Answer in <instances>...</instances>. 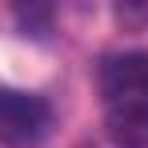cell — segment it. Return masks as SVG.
<instances>
[{
	"label": "cell",
	"mask_w": 148,
	"mask_h": 148,
	"mask_svg": "<svg viewBox=\"0 0 148 148\" xmlns=\"http://www.w3.org/2000/svg\"><path fill=\"white\" fill-rule=\"evenodd\" d=\"M52 124V108L36 92L0 88V144L4 148H32L44 140Z\"/></svg>",
	"instance_id": "1"
},
{
	"label": "cell",
	"mask_w": 148,
	"mask_h": 148,
	"mask_svg": "<svg viewBox=\"0 0 148 148\" xmlns=\"http://www.w3.org/2000/svg\"><path fill=\"white\" fill-rule=\"evenodd\" d=\"M100 92L108 104L148 96V52H120L100 64Z\"/></svg>",
	"instance_id": "2"
},
{
	"label": "cell",
	"mask_w": 148,
	"mask_h": 148,
	"mask_svg": "<svg viewBox=\"0 0 148 148\" xmlns=\"http://www.w3.org/2000/svg\"><path fill=\"white\" fill-rule=\"evenodd\" d=\"M108 140L116 148H148V96L108 104Z\"/></svg>",
	"instance_id": "3"
}]
</instances>
